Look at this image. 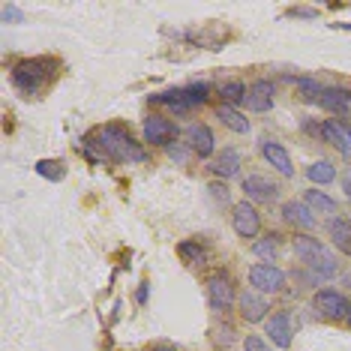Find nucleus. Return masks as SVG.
<instances>
[{
    "label": "nucleus",
    "instance_id": "f257e3e1",
    "mask_svg": "<svg viewBox=\"0 0 351 351\" xmlns=\"http://www.w3.org/2000/svg\"><path fill=\"white\" fill-rule=\"evenodd\" d=\"M99 150L102 156L114 159V162H123V165H138V162H147V150L138 145V141L132 138L130 132L123 130V126H102L99 130Z\"/></svg>",
    "mask_w": 351,
    "mask_h": 351
},
{
    "label": "nucleus",
    "instance_id": "f03ea898",
    "mask_svg": "<svg viewBox=\"0 0 351 351\" xmlns=\"http://www.w3.org/2000/svg\"><path fill=\"white\" fill-rule=\"evenodd\" d=\"M54 75H58V60H51V58L19 60L12 66V84L19 87L25 97H39Z\"/></svg>",
    "mask_w": 351,
    "mask_h": 351
},
{
    "label": "nucleus",
    "instance_id": "7ed1b4c3",
    "mask_svg": "<svg viewBox=\"0 0 351 351\" xmlns=\"http://www.w3.org/2000/svg\"><path fill=\"white\" fill-rule=\"evenodd\" d=\"M291 246H294V255H298L306 267H313L318 276H333L337 274V258H333V255L318 243V237L300 234V237H294Z\"/></svg>",
    "mask_w": 351,
    "mask_h": 351
},
{
    "label": "nucleus",
    "instance_id": "20e7f679",
    "mask_svg": "<svg viewBox=\"0 0 351 351\" xmlns=\"http://www.w3.org/2000/svg\"><path fill=\"white\" fill-rule=\"evenodd\" d=\"M250 285L261 294H276V291H282V285H285V274L276 265H252Z\"/></svg>",
    "mask_w": 351,
    "mask_h": 351
},
{
    "label": "nucleus",
    "instance_id": "39448f33",
    "mask_svg": "<svg viewBox=\"0 0 351 351\" xmlns=\"http://www.w3.org/2000/svg\"><path fill=\"white\" fill-rule=\"evenodd\" d=\"M231 228H234L237 237H258V231H261L258 210L250 202L234 204V210H231Z\"/></svg>",
    "mask_w": 351,
    "mask_h": 351
},
{
    "label": "nucleus",
    "instance_id": "423d86ee",
    "mask_svg": "<svg viewBox=\"0 0 351 351\" xmlns=\"http://www.w3.org/2000/svg\"><path fill=\"white\" fill-rule=\"evenodd\" d=\"M207 300L213 309H231V303H234V285L222 270L207 276Z\"/></svg>",
    "mask_w": 351,
    "mask_h": 351
},
{
    "label": "nucleus",
    "instance_id": "0eeeda50",
    "mask_svg": "<svg viewBox=\"0 0 351 351\" xmlns=\"http://www.w3.org/2000/svg\"><path fill=\"white\" fill-rule=\"evenodd\" d=\"M313 306H315L324 318H348L351 303L346 300V294H342V291L324 289V291H318L315 298H313Z\"/></svg>",
    "mask_w": 351,
    "mask_h": 351
},
{
    "label": "nucleus",
    "instance_id": "6e6552de",
    "mask_svg": "<svg viewBox=\"0 0 351 351\" xmlns=\"http://www.w3.org/2000/svg\"><path fill=\"white\" fill-rule=\"evenodd\" d=\"M243 193H246L250 202L270 204V202H276L279 186H276L274 180H267L265 174H246V178H243Z\"/></svg>",
    "mask_w": 351,
    "mask_h": 351
},
{
    "label": "nucleus",
    "instance_id": "1a4fd4ad",
    "mask_svg": "<svg viewBox=\"0 0 351 351\" xmlns=\"http://www.w3.org/2000/svg\"><path fill=\"white\" fill-rule=\"evenodd\" d=\"M318 106L337 114L339 121L351 117V87H324L322 97H318Z\"/></svg>",
    "mask_w": 351,
    "mask_h": 351
},
{
    "label": "nucleus",
    "instance_id": "9d476101",
    "mask_svg": "<svg viewBox=\"0 0 351 351\" xmlns=\"http://www.w3.org/2000/svg\"><path fill=\"white\" fill-rule=\"evenodd\" d=\"M322 138L333 145L346 159H351V123L348 121H324L322 123Z\"/></svg>",
    "mask_w": 351,
    "mask_h": 351
},
{
    "label": "nucleus",
    "instance_id": "9b49d317",
    "mask_svg": "<svg viewBox=\"0 0 351 351\" xmlns=\"http://www.w3.org/2000/svg\"><path fill=\"white\" fill-rule=\"evenodd\" d=\"M186 145H189V150H193L198 159H210L213 150H217V141H213L210 126H204V123H189Z\"/></svg>",
    "mask_w": 351,
    "mask_h": 351
},
{
    "label": "nucleus",
    "instance_id": "f8f14e48",
    "mask_svg": "<svg viewBox=\"0 0 351 351\" xmlns=\"http://www.w3.org/2000/svg\"><path fill=\"white\" fill-rule=\"evenodd\" d=\"M174 138H178V126L169 117L150 114L145 121V141H150V145H171Z\"/></svg>",
    "mask_w": 351,
    "mask_h": 351
},
{
    "label": "nucleus",
    "instance_id": "ddd939ff",
    "mask_svg": "<svg viewBox=\"0 0 351 351\" xmlns=\"http://www.w3.org/2000/svg\"><path fill=\"white\" fill-rule=\"evenodd\" d=\"M261 154H265V159L274 169L282 174V178H294V165H291V156H289V150H285L279 141H261Z\"/></svg>",
    "mask_w": 351,
    "mask_h": 351
},
{
    "label": "nucleus",
    "instance_id": "4468645a",
    "mask_svg": "<svg viewBox=\"0 0 351 351\" xmlns=\"http://www.w3.org/2000/svg\"><path fill=\"white\" fill-rule=\"evenodd\" d=\"M241 165H243V159H241V150H234V147H222V154L210 162V171L217 174V178H234L237 171H241Z\"/></svg>",
    "mask_w": 351,
    "mask_h": 351
},
{
    "label": "nucleus",
    "instance_id": "2eb2a0df",
    "mask_svg": "<svg viewBox=\"0 0 351 351\" xmlns=\"http://www.w3.org/2000/svg\"><path fill=\"white\" fill-rule=\"evenodd\" d=\"M246 106H250V111H270L274 108V84L265 82V78L255 82L246 93Z\"/></svg>",
    "mask_w": 351,
    "mask_h": 351
},
{
    "label": "nucleus",
    "instance_id": "dca6fc26",
    "mask_svg": "<svg viewBox=\"0 0 351 351\" xmlns=\"http://www.w3.org/2000/svg\"><path fill=\"white\" fill-rule=\"evenodd\" d=\"M237 303H241V315H243L250 324L261 322V318L267 315V300L261 298V294H255V291H243Z\"/></svg>",
    "mask_w": 351,
    "mask_h": 351
},
{
    "label": "nucleus",
    "instance_id": "f3484780",
    "mask_svg": "<svg viewBox=\"0 0 351 351\" xmlns=\"http://www.w3.org/2000/svg\"><path fill=\"white\" fill-rule=\"evenodd\" d=\"M327 234L337 250H342L346 255H351V219H342V217H333L327 222Z\"/></svg>",
    "mask_w": 351,
    "mask_h": 351
},
{
    "label": "nucleus",
    "instance_id": "a211bd4d",
    "mask_svg": "<svg viewBox=\"0 0 351 351\" xmlns=\"http://www.w3.org/2000/svg\"><path fill=\"white\" fill-rule=\"evenodd\" d=\"M282 217H285V222H291V226H298V228H313L315 226V213L309 210V204H303V202L282 204Z\"/></svg>",
    "mask_w": 351,
    "mask_h": 351
},
{
    "label": "nucleus",
    "instance_id": "6ab92c4d",
    "mask_svg": "<svg viewBox=\"0 0 351 351\" xmlns=\"http://www.w3.org/2000/svg\"><path fill=\"white\" fill-rule=\"evenodd\" d=\"M267 333H270V339H274L279 348H291V322H289V315H285V313L270 315Z\"/></svg>",
    "mask_w": 351,
    "mask_h": 351
},
{
    "label": "nucleus",
    "instance_id": "aec40b11",
    "mask_svg": "<svg viewBox=\"0 0 351 351\" xmlns=\"http://www.w3.org/2000/svg\"><path fill=\"white\" fill-rule=\"evenodd\" d=\"M150 102H156V106L171 108L174 114H183V111H193V102L186 99L183 87H180V90H162V93H154V97H150Z\"/></svg>",
    "mask_w": 351,
    "mask_h": 351
},
{
    "label": "nucleus",
    "instance_id": "412c9836",
    "mask_svg": "<svg viewBox=\"0 0 351 351\" xmlns=\"http://www.w3.org/2000/svg\"><path fill=\"white\" fill-rule=\"evenodd\" d=\"M217 117L228 126L231 132H241V135H243V132H250V121H246V117H243L237 108H231V106H219V108H217Z\"/></svg>",
    "mask_w": 351,
    "mask_h": 351
},
{
    "label": "nucleus",
    "instance_id": "4be33fe9",
    "mask_svg": "<svg viewBox=\"0 0 351 351\" xmlns=\"http://www.w3.org/2000/svg\"><path fill=\"white\" fill-rule=\"evenodd\" d=\"M246 93H250V87H246L243 82H222V87H219V97H222V102L226 106H231L234 108L237 102H246Z\"/></svg>",
    "mask_w": 351,
    "mask_h": 351
},
{
    "label": "nucleus",
    "instance_id": "5701e85b",
    "mask_svg": "<svg viewBox=\"0 0 351 351\" xmlns=\"http://www.w3.org/2000/svg\"><path fill=\"white\" fill-rule=\"evenodd\" d=\"M306 178L313 180V183H318V186H324V183H333L337 180V169H333L327 159H318V162H313L306 169Z\"/></svg>",
    "mask_w": 351,
    "mask_h": 351
},
{
    "label": "nucleus",
    "instance_id": "b1692460",
    "mask_svg": "<svg viewBox=\"0 0 351 351\" xmlns=\"http://www.w3.org/2000/svg\"><path fill=\"white\" fill-rule=\"evenodd\" d=\"M303 204H309V210H318V213H337V207H339L330 195H324L322 189H309Z\"/></svg>",
    "mask_w": 351,
    "mask_h": 351
},
{
    "label": "nucleus",
    "instance_id": "393cba45",
    "mask_svg": "<svg viewBox=\"0 0 351 351\" xmlns=\"http://www.w3.org/2000/svg\"><path fill=\"white\" fill-rule=\"evenodd\" d=\"M178 252H180V258L186 261V265H202L204 261V250L198 243H193V241H183L178 246Z\"/></svg>",
    "mask_w": 351,
    "mask_h": 351
},
{
    "label": "nucleus",
    "instance_id": "a878e982",
    "mask_svg": "<svg viewBox=\"0 0 351 351\" xmlns=\"http://www.w3.org/2000/svg\"><path fill=\"white\" fill-rule=\"evenodd\" d=\"M294 84H298V90L303 93V97L315 99V102H318V97H322V90H324V87L318 84L315 78H306V75H298V78H294Z\"/></svg>",
    "mask_w": 351,
    "mask_h": 351
},
{
    "label": "nucleus",
    "instance_id": "bb28decb",
    "mask_svg": "<svg viewBox=\"0 0 351 351\" xmlns=\"http://www.w3.org/2000/svg\"><path fill=\"white\" fill-rule=\"evenodd\" d=\"M36 171L43 174V178H49V180H60L63 174H66V169H63V162L60 159H43V162H36Z\"/></svg>",
    "mask_w": 351,
    "mask_h": 351
},
{
    "label": "nucleus",
    "instance_id": "cd10ccee",
    "mask_svg": "<svg viewBox=\"0 0 351 351\" xmlns=\"http://www.w3.org/2000/svg\"><path fill=\"white\" fill-rule=\"evenodd\" d=\"M252 250H255V255H258V258L274 261V258H276V252H279V241H276L274 234H270V237H265V241H258V243H255Z\"/></svg>",
    "mask_w": 351,
    "mask_h": 351
},
{
    "label": "nucleus",
    "instance_id": "c85d7f7f",
    "mask_svg": "<svg viewBox=\"0 0 351 351\" xmlns=\"http://www.w3.org/2000/svg\"><path fill=\"white\" fill-rule=\"evenodd\" d=\"M183 93H186V99L193 102V108L195 106H204L207 97H210V87L207 84H189V87H183Z\"/></svg>",
    "mask_w": 351,
    "mask_h": 351
},
{
    "label": "nucleus",
    "instance_id": "c756f323",
    "mask_svg": "<svg viewBox=\"0 0 351 351\" xmlns=\"http://www.w3.org/2000/svg\"><path fill=\"white\" fill-rule=\"evenodd\" d=\"M243 351H270L267 342H261L258 337H246L243 339Z\"/></svg>",
    "mask_w": 351,
    "mask_h": 351
},
{
    "label": "nucleus",
    "instance_id": "7c9ffc66",
    "mask_svg": "<svg viewBox=\"0 0 351 351\" xmlns=\"http://www.w3.org/2000/svg\"><path fill=\"white\" fill-rule=\"evenodd\" d=\"M10 19V21H21L25 15H21V10L19 6H12V3H3V21Z\"/></svg>",
    "mask_w": 351,
    "mask_h": 351
},
{
    "label": "nucleus",
    "instance_id": "2f4dec72",
    "mask_svg": "<svg viewBox=\"0 0 351 351\" xmlns=\"http://www.w3.org/2000/svg\"><path fill=\"white\" fill-rule=\"evenodd\" d=\"M342 189H346V195L351 198V169H348L346 174H342Z\"/></svg>",
    "mask_w": 351,
    "mask_h": 351
},
{
    "label": "nucleus",
    "instance_id": "473e14b6",
    "mask_svg": "<svg viewBox=\"0 0 351 351\" xmlns=\"http://www.w3.org/2000/svg\"><path fill=\"white\" fill-rule=\"evenodd\" d=\"M169 154H171L174 159H178V162H183V159H186V150H180L178 145H174V147H169Z\"/></svg>",
    "mask_w": 351,
    "mask_h": 351
},
{
    "label": "nucleus",
    "instance_id": "72a5a7b5",
    "mask_svg": "<svg viewBox=\"0 0 351 351\" xmlns=\"http://www.w3.org/2000/svg\"><path fill=\"white\" fill-rule=\"evenodd\" d=\"M138 300H141V303L147 300V285H141V289H138Z\"/></svg>",
    "mask_w": 351,
    "mask_h": 351
},
{
    "label": "nucleus",
    "instance_id": "f704fd0d",
    "mask_svg": "<svg viewBox=\"0 0 351 351\" xmlns=\"http://www.w3.org/2000/svg\"><path fill=\"white\" fill-rule=\"evenodd\" d=\"M154 351H178V348H171V346H154Z\"/></svg>",
    "mask_w": 351,
    "mask_h": 351
},
{
    "label": "nucleus",
    "instance_id": "c9c22d12",
    "mask_svg": "<svg viewBox=\"0 0 351 351\" xmlns=\"http://www.w3.org/2000/svg\"><path fill=\"white\" fill-rule=\"evenodd\" d=\"M346 322H348V327H351V309H348V318H346Z\"/></svg>",
    "mask_w": 351,
    "mask_h": 351
}]
</instances>
